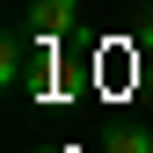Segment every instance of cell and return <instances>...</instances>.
Returning <instances> with one entry per match:
<instances>
[{
    "instance_id": "1",
    "label": "cell",
    "mask_w": 153,
    "mask_h": 153,
    "mask_svg": "<svg viewBox=\"0 0 153 153\" xmlns=\"http://www.w3.org/2000/svg\"><path fill=\"white\" fill-rule=\"evenodd\" d=\"M73 15H80V0H29V36L36 44H59L73 29Z\"/></svg>"
},
{
    "instance_id": "2",
    "label": "cell",
    "mask_w": 153,
    "mask_h": 153,
    "mask_svg": "<svg viewBox=\"0 0 153 153\" xmlns=\"http://www.w3.org/2000/svg\"><path fill=\"white\" fill-rule=\"evenodd\" d=\"M29 44H22V36H7V44H0V88H29Z\"/></svg>"
},
{
    "instance_id": "3",
    "label": "cell",
    "mask_w": 153,
    "mask_h": 153,
    "mask_svg": "<svg viewBox=\"0 0 153 153\" xmlns=\"http://www.w3.org/2000/svg\"><path fill=\"white\" fill-rule=\"evenodd\" d=\"M109 153H153V139H146V131H117V139H109Z\"/></svg>"
},
{
    "instance_id": "4",
    "label": "cell",
    "mask_w": 153,
    "mask_h": 153,
    "mask_svg": "<svg viewBox=\"0 0 153 153\" xmlns=\"http://www.w3.org/2000/svg\"><path fill=\"white\" fill-rule=\"evenodd\" d=\"M131 44H139V51H153V0L139 7V22H131Z\"/></svg>"
},
{
    "instance_id": "5",
    "label": "cell",
    "mask_w": 153,
    "mask_h": 153,
    "mask_svg": "<svg viewBox=\"0 0 153 153\" xmlns=\"http://www.w3.org/2000/svg\"><path fill=\"white\" fill-rule=\"evenodd\" d=\"M36 153H73V146H36Z\"/></svg>"
}]
</instances>
